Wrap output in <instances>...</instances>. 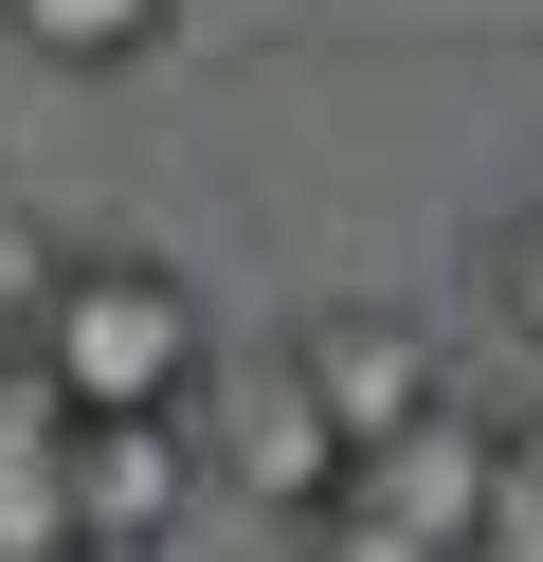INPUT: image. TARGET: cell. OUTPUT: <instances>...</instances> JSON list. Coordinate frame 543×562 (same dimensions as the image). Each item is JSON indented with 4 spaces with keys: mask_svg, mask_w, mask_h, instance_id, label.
<instances>
[{
    "mask_svg": "<svg viewBox=\"0 0 543 562\" xmlns=\"http://www.w3.org/2000/svg\"><path fill=\"white\" fill-rule=\"evenodd\" d=\"M19 381L55 417H200L217 345H200V291L163 255H55L19 308Z\"/></svg>",
    "mask_w": 543,
    "mask_h": 562,
    "instance_id": "obj_1",
    "label": "cell"
},
{
    "mask_svg": "<svg viewBox=\"0 0 543 562\" xmlns=\"http://www.w3.org/2000/svg\"><path fill=\"white\" fill-rule=\"evenodd\" d=\"M489 490H507V436L434 400L417 436H381V453L344 472V508H326V526H381L398 562H471V526H489Z\"/></svg>",
    "mask_w": 543,
    "mask_h": 562,
    "instance_id": "obj_2",
    "label": "cell"
},
{
    "mask_svg": "<svg viewBox=\"0 0 543 562\" xmlns=\"http://www.w3.org/2000/svg\"><path fill=\"white\" fill-rule=\"evenodd\" d=\"M272 363L308 381V417L344 436V472H362L381 436H417L434 400H453V381H434V327H417V308H308V327H290Z\"/></svg>",
    "mask_w": 543,
    "mask_h": 562,
    "instance_id": "obj_3",
    "label": "cell"
},
{
    "mask_svg": "<svg viewBox=\"0 0 543 562\" xmlns=\"http://www.w3.org/2000/svg\"><path fill=\"white\" fill-rule=\"evenodd\" d=\"M181 436H200V472H217V490H253V508H290V526L344 508V436L308 417V381H290V363H217Z\"/></svg>",
    "mask_w": 543,
    "mask_h": 562,
    "instance_id": "obj_4",
    "label": "cell"
},
{
    "mask_svg": "<svg viewBox=\"0 0 543 562\" xmlns=\"http://www.w3.org/2000/svg\"><path fill=\"white\" fill-rule=\"evenodd\" d=\"M200 490V436L181 417H72V562H145Z\"/></svg>",
    "mask_w": 543,
    "mask_h": 562,
    "instance_id": "obj_5",
    "label": "cell"
},
{
    "mask_svg": "<svg viewBox=\"0 0 543 562\" xmlns=\"http://www.w3.org/2000/svg\"><path fill=\"white\" fill-rule=\"evenodd\" d=\"M0 562H72V417L0 363Z\"/></svg>",
    "mask_w": 543,
    "mask_h": 562,
    "instance_id": "obj_6",
    "label": "cell"
},
{
    "mask_svg": "<svg viewBox=\"0 0 543 562\" xmlns=\"http://www.w3.org/2000/svg\"><path fill=\"white\" fill-rule=\"evenodd\" d=\"M19 19V55H55V74H127V55H163L181 0H0Z\"/></svg>",
    "mask_w": 543,
    "mask_h": 562,
    "instance_id": "obj_7",
    "label": "cell"
},
{
    "mask_svg": "<svg viewBox=\"0 0 543 562\" xmlns=\"http://www.w3.org/2000/svg\"><path fill=\"white\" fill-rule=\"evenodd\" d=\"M489 308H507V345L543 363V200H525V218L489 236Z\"/></svg>",
    "mask_w": 543,
    "mask_h": 562,
    "instance_id": "obj_8",
    "label": "cell"
},
{
    "mask_svg": "<svg viewBox=\"0 0 543 562\" xmlns=\"http://www.w3.org/2000/svg\"><path fill=\"white\" fill-rule=\"evenodd\" d=\"M471 562H543V490H525V472L489 490V526H471Z\"/></svg>",
    "mask_w": 543,
    "mask_h": 562,
    "instance_id": "obj_9",
    "label": "cell"
},
{
    "mask_svg": "<svg viewBox=\"0 0 543 562\" xmlns=\"http://www.w3.org/2000/svg\"><path fill=\"white\" fill-rule=\"evenodd\" d=\"M36 272H55V236H36L19 200H0V327H19V308H36Z\"/></svg>",
    "mask_w": 543,
    "mask_h": 562,
    "instance_id": "obj_10",
    "label": "cell"
},
{
    "mask_svg": "<svg viewBox=\"0 0 543 562\" xmlns=\"http://www.w3.org/2000/svg\"><path fill=\"white\" fill-rule=\"evenodd\" d=\"M326 562H398V544H381V526H326Z\"/></svg>",
    "mask_w": 543,
    "mask_h": 562,
    "instance_id": "obj_11",
    "label": "cell"
}]
</instances>
